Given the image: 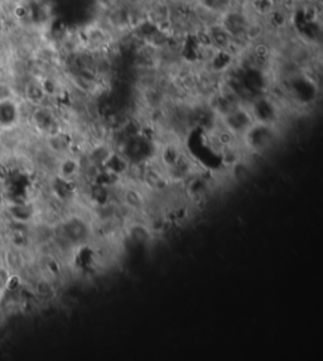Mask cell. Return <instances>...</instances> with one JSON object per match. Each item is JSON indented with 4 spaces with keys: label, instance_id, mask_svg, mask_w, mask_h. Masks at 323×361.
I'll return each instance as SVG.
<instances>
[{
    "label": "cell",
    "instance_id": "3957f363",
    "mask_svg": "<svg viewBox=\"0 0 323 361\" xmlns=\"http://www.w3.org/2000/svg\"><path fill=\"white\" fill-rule=\"evenodd\" d=\"M0 252H1V243H0Z\"/></svg>",
    "mask_w": 323,
    "mask_h": 361
},
{
    "label": "cell",
    "instance_id": "7a4b0ae2",
    "mask_svg": "<svg viewBox=\"0 0 323 361\" xmlns=\"http://www.w3.org/2000/svg\"><path fill=\"white\" fill-rule=\"evenodd\" d=\"M15 91L13 86L6 81H0V103L14 101Z\"/></svg>",
    "mask_w": 323,
    "mask_h": 361
},
{
    "label": "cell",
    "instance_id": "6da1fadb",
    "mask_svg": "<svg viewBox=\"0 0 323 361\" xmlns=\"http://www.w3.org/2000/svg\"><path fill=\"white\" fill-rule=\"evenodd\" d=\"M24 98L31 105L39 106L44 105L48 100V96L46 94V90L43 87L42 78L38 76H33L29 78L24 85Z\"/></svg>",
    "mask_w": 323,
    "mask_h": 361
}]
</instances>
